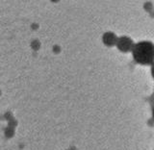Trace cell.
Returning <instances> with one entry per match:
<instances>
[{"label":"cell","instance_id":"cell-3","mask_svg":"<svg viewBox=\"0 0 154 150\" xmlns=\"http://www.w3.org/2000/svg\"><path fill=\"white\" fill-rule=\"evenodd\" d=\"M118 36L116 35L115 33L108 31V32H105L102 36V42L104 43L105 46L107 47H113L116 46L117 44V41H118Z\"/></svg>","mask_w":154,"mask_h":150},{"label":"cell","instance_id":"cell-1","mask_svg":"<svg viewBox=\"0 0 154 150\" xmlns=\"http://www.w3.org/2000/svg\"><path fill=\"white\" fill-rule=\"evenodd\" d=\"M134 61L142 66L154 64V43L149 41H142L135 43L131 51Z\"/></svg>","mask_w":154,"mask_h":150},{"label":"cell","instance_id":"cell-2","mask_svg":"<svg viewBox=\"0 0 154 150\" xmlns=\"http://www.w3.org/2000/svg\"><path fill=\"white\" fill-rule=\"evenodd\" d=\"M134 45H135V42L133 41L131 38L128 36H122V37H119L116 47H117L120 52L128 53L132 51Z\"/></svg>","mask_w":154,"mask_h":150},{"label":"cell","instance_id":"cell-4","mask_svg":"<svg viewBox=\"0 0 154 150\" xmlns=\"http://www.w3.org/2000/svg\"><path fill=\"white\" fill-rule=\"evenodd\" d=\"M151 76H152V78L154 79V64L151 65Z\"/></svg>","mask_w":154,"mask_h":150},{"label":"cell","instance_id":"cell-5","mask_svg":"<svg viewBox=\"0 0 154 150\" xmlns=\"http://www.w3.org/2000/svg\"><path fill=\"white\" fill-rule=\"evenodd\" d=\"M152 118L154 119V102H152Z\"/></svg>","mask_w":154,"mask_h":150}]
</instances>
